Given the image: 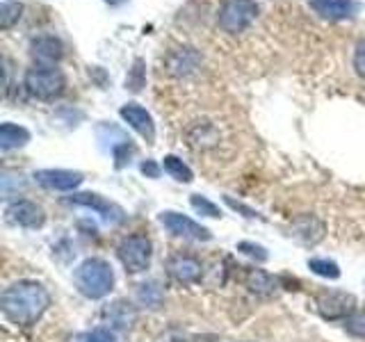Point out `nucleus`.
I'll use <instances>...</instances> for the list:
<instances>
[{
    "label": "nucleus",
    "instance_id": "1",
    "mask_svg": "<svg viewBox=\"0 0 365 342\" xmlns=\"http://www.w3.org/2000/svg\"><path fill=\"white\" fill-rule=\"evenodd\" d=\"M0 306H3V313L11 324L32 326L48 311L51 294L37 281H16L5 288Z\"/></svg>",
    "mask_w": 365,
    "mask_h": 342
},
{
    "label": "nucleus",
    "instance_id": "2",
    "mask_svg": "<svg viewBox=\"0 0 365 342\" xmlns=\"http://www.w3.org/2000/svg\"><path fill=\"white\" fill-rule=\"evenodd\" d=\"M76 290L87 296V299H103L114 288V271L108 260L103 258H87L73 271Z\"/></svg>",
    "mask_w": 365,
    "mask_h": 342
},
{
    "label": "nucleus",
    "instance_id": "3",
    "mask_svg": "<svg viewBox=\"0 0 365 342\" xmlns=\"http://www.w3.org/2000/svg\"><path fill=\"white\" fill-rule=\"evenodd\" d=\"M26 91L37 100H55L64 94L66 89V78L57 66H41L34 64L32 68L26 71L23 78Z\"/></svg>",
    "mask_w": 365,
    "mask_h": 342
},
{
    "label": "nucleus",
    "instance_id": "4",
    "mask_svg": "<svg viewBox=\"0 0 365 342\" xmlns=\"http://www.w3.org/2000/svg\"><path fill=\"white\" fill-rule=\"evenodd\" d=\"M258 16L256 0H224L217 9V28L226 34L245 32Z\"/></svg>",
    "mask_w": 365,
    "mask_h": 342
},
{
    "label": "nucleus",
    "instance_id": "5",
    "mask_svg": "<svg viewBox=\"0 0 365 342\" xmlns=\"http://www.w3.org/2000/svg\"><path fill=\"white\" fill-rule=\"evenodd\" d=\"M117 254L123 269L128 274H142L151 265V256H153V244L144 233H133L128 237H123Z\"/></svg>",
    "mask_w": 365,
    "mask_h": 342
},
{
    "label": "nucleus",
    "instance_id": "6",
    "mask_svg": "<svg viewBox=\"0 0 365 342\" xmlns=\"http://www.w3.org/2000/svg\"><path fill=\"white\" fill-rule=\"evenodd\" d=\"M64 203L68 205H80V208H89L94 210L103 222L110 224V226H119L123 219H125V212L121 205H117L114 201H108L106 197H101V194H94V192H78V194H71V197H66Z\"/></svg>",
    "mask_w": 365,
    "mask_h": 342
},
{
    "label": "nucleus",
    "instance_id": "7",
    "mask_svg": "<svg viewBox=\"0 0 365 342\" xmlns=\"http://www.w3.org/2000/svg\"><path fill=\"white\" fill-rule=\"evenodd\" d=\"M315 306L324 319H347L356 311V299L342 290H324L315 296Z\"/></svg>",
    "mask_w": 365,
    "mask_h": 342
},
{
    "label": "nucleus",
    "instance_id": "8",
    "mask_svg": "<svg viewBox=\"0 0 365 342\" xmlns=\"http://www.w3.org/2000/svg\"><path fill=\"white\" fill-rule=\"evenodd\" d=\"M160 224H163L171 235L182 237V239H194V242H208V239H212V233L208 228L190 219L187 214H180L174 210H167L160 214Z\"/></svg>",
    "mask_w": 365,
    "mask_h": 342
},
{
    "label": "nucleus",
    "instance_id": "9",
    "mask_svg": "<svg viewBox=\"0 0 365 342\" xmlns=\"http://www.w3.org/2000/svg\"><path fill=\"white\" fill-rule=\"evenodd\" d=\"M7 222L14 224V226H21V228H41L43 222H46V212L41 210V205H37L34 201H28V199H16L7 205Z\"/></svg>",
    "mask_w": 365,
    "mask_h": 342
},
{
    "label": "nucleus",
    "instance_id": "10",
    "mask_svg": "<svg viewBox=\"0 0 365 342\" xmlns=\"http://www.w3.org/2000/svg\"><path fill=\"white\" fill-rule=\"evenodd\" d=\"M34 180L46 190L71 192L83 185L85 176L80 174V171H71V169H39V171H34Z\"/></svg>",
    "mask_w": 365,
    "mask_h": 342
},
{
    "label": "nucleus",
    "instance_id": "11",
    "mask_svg": "<svg viewBox=\"0 0 365 342\" xmlns=\"http://www.w3.org/2000/svg\"><path fill=\"white\" fill-rule=\"evenodd\" d=\"M167 271L169 276L174 279L180 285H194L201 281V260L197 256H190V254H174L167 260Z\"/></svg>",
    "mask_w": 365,
    "mask_h": 342
},
{
    "label": "nucleus",
    "instance_id": "12",
    "mask_svg": "<svg viewBox=\"0 0 365 342\" xmlns=\"http://www.w3.org/2000/svg\"><path fill=\"white\" fill-rule=\"evenodd\" d=\"M64 55V43L55 34H39L30 41V57L34 64L55 66Z\"/></svg>",
    "mask_w": 365,
    "mask_h": 342
},
{
    "label": "nucleus",
    "instance_id": "13",
    "mask_svg": "<svg viewBox=\"0 0 365 342\" xmlns=\"http://www.w3.org/2000/svg\"><path fill=\"white\" fill-rule=\"evenodd\" d=\"M119 114L137 135L144 137L148 144H155V123H153L151 112L146 108H142L140 103H125L119 110Z\"/></svg>",
    "mask_w": 365,
    "mask_h": 342
},
{
    "label": "nucleus",
    "instance_id": "14",
    "mask_svg": "<svg viewBox=\"0 0 365 342\" xmlns=\"http://www.w3.org/2000/svg\"><path fill=\"white\" fill-rule=\"evenodd\" d=\"M308 5L319 19L327 21H347L356 16L361 9L356 0H311Z\"/></svg>",
    "mask_w": 365,
    "mask_h": 342
},
{
    "label": "nucleus",
    "instance_id": "15",
    "mask_svg": "<svg viewBox=\"0 0 365 342\" xmlns=\"http://www.w3.org/2000/svg\"><path fill=\"white\" fill-rule=\"evenodd\" d=\"M324 233H327V226L315 214H299V217H294L290 224V235L304 244H317L319 239L324 237Z\"/></svg>",
    "mask_w": 365,
    "mask_h": 342
},
{
    "label": "nucleus",
    "instance_id": "16",
    "mask_svg": "<svg viewBox=\"0 0 365 342\" xmlns=\"http://www.w3.org/2000/svg\"><path fill=\"white\" fill-rule=\"evenodd\" d=\"M187 140L192 148L205 151V148L217 146V142H220V130H217V125L210 121H199L187 130Z\"/></svg>",
    "mask_w": 365,
    "mask_h": 342
},
{
    "label": "nucleus",
    "instance_id": "17",
    "mask_svg": "<svg viewBox=\"0 0 365 342\" xmlns=\"http://www.w3.org/2000/svg\"><path fill=\"white\" fill-rule=\"evenodd\" d=\"M30 142V130L23 128L19 123L5 121L0 125V148L3 151H14V148H21Z\"/></svg>",
    "mask_w": 365,
    "mask_h": 342
},
{
    "label": "nucleus",
    "instance_id": "18",
    "mask_svg": "<svg viewBox=\"0 0 365 342\" xmlns=\"http://www.w3.org/2000/svg\"><path fill=\"white\" fill-rule=\"evenodd\" d=\"M245 283H247V288L258 296H272L279 288L277 281H274L265 269H247Z\"/></svg>",
    "mask_w": 365,
    "mask_h": 342
},
{
    "label": "nucleus",
    "instance_id": "19",
    "mask_svg": "<svg viewBox=\"0 0 365 342\" xmlns=\"http://www.w3.org/2000/svg\"><path fill=\"white\" fill-rule=\"evenodd\" d=\"M199 66V57L192 48H182L178 53L171 55V62H169V71L176 73V76H190L197 71Z\"/></svg>",
    "mask_w": 365,
    "mask_h": 342
},
{
    "label": "nucleus",
    "instance_id": "20",
    "mask_svg": "<svg viewBox=\"0 0 365 342\" xmlns=\"http://www.w3.org/2000/svg\"><path fill=\"white\" fill-rule=\"evenodd\" d=\"M23 3H16V0H3V5H0V30L7 32L16 26L23 16Z\"/></svg>",
    "mask_w": 365,
    "mask_h": 342
},
{
    "label": "nucleus",
    "instance_id": "21",
    "mask_svg": "<svg viewBox=\"0 0 365 342\" xmlns=\"http://www.w3.org/2000/svg\"><path fill=\"white\" fill-rule=\"evenodd\" d=\"M163 167H165L167 174L174 178V180H178V182H192L194 180L192 169L185 162H182L180 157H176V155H165Z\"/></svg>",
    "mask_w": 365,
    "mask_h": 342
},
{
    "label": "nucleus",
    "instance_id": "22",
    "mask_svg": "<svg viewBox=\"0 0 365 342\" xmlns=\"http://www.w3.org/2000/svg\"><path fill=\"white\" fill-rule=\"evenodd\" d=\"M137 299H140V304L148 306V308H160L163 306V299H165V294H163V288L151 281V283H142L140 285V290H137Z\"/></svg>",
    "mask_w": 365,
    "mask_h": 342
},
{
    "label": "nucleus",
    "instance_id": "23",
    "mask_svg": "<svg viewBox=\"0 0 365 342\" xmlns=\"http://www.w3.org/2000/svg\"><path fill=\"white\" fill-rule=\"evenodd\" d=\"M146 85V62L142 60V57H135V62L130 66V71H128V78H125V89H130V91H142Z\"/></svg>",
    "mask_w": 365,
    "mask_h": 342
},
{
    "label": "nucleus",
    "instance_id": "24",
    "mask_svg": "<svg viewBox=\"0 0 365 342\" xmlns=\"http://www.w3.org/2000/svg\"><path fill=\"white\" fill-rule=\"evenodd\" d=\"M308 269H311L313 274H317V276H322V279H331V281L340 279L338 262L329 260V258H311L308 260Z\"/></svg>",
    "mask_w": 365,
    "mask_h": 342
},
{
    "label": "nucleus",
    "instance_id": "25",
    "mask_svg": "<svg viewBox=\"0 0 365 342\" xmlns=\"http://www.w3.org/2000/svg\"><path fill=\"white\" fill-rule=\"evenodd\" d=\"M133 155H135V146H133L130 140H123V142L112 146V157H114V167H117V169L128 167Z\"/></svg>",
    "mask_w": 365,
    "mask_h": 342
},
{
    "label": "nucleus",
    "instance_id": "26",
    "mask_svg": "<svg viewBox=\"0 0 365 342\" xmlns=\"http://www.w3.org/2000/svg\"><path fill=\"white\" fill-rule=\"evenodd\" d=\"M108 315H110V319L117 326H130L133 317H135L130 304H125V301H117V304H114L110 311H108Z\"/></svg>",
    "mask_w": 365,
    "mask_h": 342
},
{
    "label": "nucleus",
    "instance_id": "27",
    "mask_svg": "<svg viewBox=\"0 0 365 342\" xmlns=\"http://www.w3.org/2000/svg\"><path fill=\"white\" fill-rule=\"evenodd\" d=\"M190 203H192V208L197 210L199 214H203V217H215V219H217V217H222V210L217 208V205L210 199L201 197V194H192Z\"/></svg>",
    "mask_w": 365,
    "mask_h": 342
},
{
    "label": "nucleus",
    "instance_id": "28",
    "mask_svg": "<svg viewBox=\"0 0 365 342\" xmlns=\"http://www.w3.org/2000/svg\"><path fill=\"white\" fill-rule=\"evenodd\" d=\"M345 328L354 338H365V311H354L345 319Z\"/></svg>",
    "mask_w": 365,
    "mask_h": 342
},
{
    "label": "nucleus",
    "instance_id": "29",
    "mask_svg": "<svg viewBox=\"0 0 365 342\" xmlns=\"http://www.w3.org/2000/svg\"><path fill=\"white\" fill-rule=\"evenodd\" d=\"M237 251H242L245 256L254 258L256 262H265V260L269 258L267 249H265V247H260V244H254V242H240V244H237Z\"/></svg>",
    "mask_w": 365,
    "mask_h": 342
},
{
    "label": "nucleus",
    "instance_id": "30",
    "mask_svg": "<svg viewBox=\"0 0 365 342\" xmlns=\"http://www.w3.org/2000/svg\"><path fill=\"white\" fill-rule=\"evenodd\" d=\"M354 71H356L361 78H365V37L356 43V48H354Z\"/></svg>",
    "mask_w": 365,
    "mask_h": 342
},
{
    "label": "nucleus",
    "instance_id": "31",
    "mask_svg": "<svg viewBox=\"0 0 365 342\" xmlns=\"http://www.w3.org/2000/svg\"><path fill=\"white\" fill-rule=\"evenodd\" d=\"M224 203L228 205V208H233L235 212H242L245 217H251V219H254V217H260L254 208H249V205H245L242 201H235L233 197H224Z\"/></svg>",
    "mask_w": 365,
    "mask_h": 342
},
{
    "label": "nucleus",
    "instance_id": "32",
    "mask_svg": "<svg viewBox=\"0 0 365 342\" xmlns=\"http://www.w3.org/2000/svg\"><path fill=\"white\" fill-rule=\"evenodd\" d=\"M114 340V336L110 333L108 328H94L91 333H87L85 338H83V342H112Z\"/></svg>",
    "mask_w": 365,
    "mask_h": 342
},
{
    "label": "nucleus",
    "instance_id": "33",
    "mask_svg": "<svg viewBox=\"0 0 365 342\" xmlns=\"http://www.w3.org/2000/svg\"><path fill=\"white\" fill-rule=\"evenodd\" d=\"M140 169H142V174L148 176V178H158L160 176V167L153 162V160H144Z\"/></svg>",
    "mask_w": 365,
    "mask_h": 342
},
{
    "label": "nucleus",
    "instance_id": "34",
    "mask_svg": "<svg viewBox=\"0 0 365 342\" xmlns=\"http://www.w3.org/2000/svg\"><path fill=\"white\" fill-rule=\"evenodd\" d=\"M106 5H110V7H121V5H125L128 0H103Z\"/></svg>",
    "mask_w": 365,
    "mask_h": 342
}]
</instances>
